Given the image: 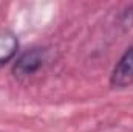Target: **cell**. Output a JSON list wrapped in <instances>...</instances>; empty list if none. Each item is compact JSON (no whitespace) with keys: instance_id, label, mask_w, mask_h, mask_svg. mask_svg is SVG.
Wrapping results in <instances>:
<instances>
[{"instance_id":"cell-1","label":"cell","mask_w":133,"mask_h":132,"mask_svg":"<svg viewBox=\"0 0 133 132\" xmlns=\"http://www.w3.org/2000/svg\"><path fill=\"white\" fill-rule=\"evenodd\" d=\"M46 59H48V51H46V48H42V47H36V48H31V50L22 53L12 65L14 78L23 81V79L34 76L36 73H39L42 70Z\"/></svg>"},{"instance_id":"cell-2","label":"cell","mask_w":133,"mask_h":132,"mask_svg":"<svg viewBox=\"0 0 133 132\" xmlns=\"http://www.w3.org/2000/svg\"><path fill=\"white\" fill-rule=\"evenodd\" d=\"M133 82V47H129L111 71L110 84L113 89H125Z\"/></svg>"},{"instance_id":"cell-3","label":"cell","mask_w":133,"mask_h":132,"mask_svg":"<svg viewBox=\"0 0 133 132\" xmlns=\"http://www.w3.org/2000/svg\"><path fill=\"white\" fill-rule=\"evenodd\" d=\"M19 51V39L8 28H0V68L12 61Z\"/></svg>"}]
</instances>
